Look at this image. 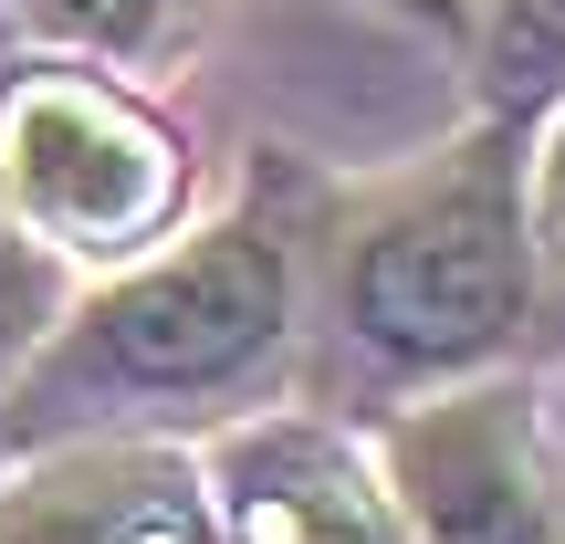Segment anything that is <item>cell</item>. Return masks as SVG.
Wrapping results in <instances>:
<instances>
[{"label":"cell","mask_w":565,"mask_h":544,"mask_svg":"<svg viewBox=\"0 0 565 544\" xmlns=\"http://www.w3.org/2000/svg\"><path fill=\"white\" fill-rule=\"evenodd\" d=\"M315 231L282 189H242L221 221L116 263L11 377V440H158L273 387L303 345Z\"/></svg>","instance_id":"cell-1"},{"label":"cell","mask_w":565,"mask_h":544,"mask_svg":"<svg viewBox=\"0 0 565 544\" xmlns=\"http://www.w3.org/2000/svg\"><path fill=\"white\" fill-rule=\"evenodd\" d=\"M534 324L524 158L513 137L450 147L419 179L377 189L315 242V335L345 377L450 387Z\"/></svg>","instance_id":"cell-2"},{"label":"cell","mask_w":565,"mask_h":544,"mask_svg":"<svg viewBox=\"0 0 565 544\" xmlns=\"http://www.w3.org/2000/svg\"><path fill=\"white\" fill-rule=\"evenodd\" d=\"M0 200L63 252V263H137L179 231L189 158L147 105L105 74H11L0 84Z\"/></svg>","instance_id":"cell-3"},{"label":"cell","mask_w":565,"mask_h":544,"mask_svg":"<svg viewBox=\"0 0 565 544\" xmlns=\"http://www.w3.org/2000/svg\"><path fill=\"white\" fill-rule=\"evenodd\" d=\"M377 471L408 544H565V461L534 387H429L377 429Z\"/></svg>","instance_id":"cell-4"},{"label":"cell","mask_w":565,"mask_h":544,"mask_svg":"<svg viewBox=\"0 0 565 544\" xmlns=\"http://www.w3.org/2000/svg\"><path fill=\"white\" fill-rule=\"evenodd\" d=\"M0 544H231L210 461L179 440H53L0 482Z\"/></svg>","instance_id":"cell-5"},{"label":"cell","mask_w":565,"mask_h":544,"mask_svg":"<svg viewBox=\"0 0 565 544\" xmlns=\"http://www.w3.org/2000/svg\"><path fill=\"white\" fill-rule=\"evenodd\" d=\"M210 492H221L231 544H408L387 471L356 440H335L324 419H294V408L231 419L210 440Z\"/></svg>","instance_id":"cell-6"},{"label":"cell","mask_w":565,"mask_h":544,"mask_svg":"<svg viewBox=\"0 0 565 544\" xmlns=\"http://www.w3.org/2000/svg\"><path fill=\"white\" fill-rule=\"evenodd\" d=\"M11 21L53 53L105 63V74H158L200 32V0H11Z\"/></svg>","instance_id":"cell-7"},{"label":"cell","mask_w":565,"mask_h":544,"mask_svg":"<svg viewBox=\"0 0 565 544\" xmlns=\"http://www.w3.org/2000/svg\"><path fill=\"white\" fill-rule=\"evenodd\" d=\"M63 314H74V263L0 200V398H11V377L53 345Z\"/></svg>","instance_id":"cell-8"},{"label":"cell","mask_w":565,"mask_h":544,"mask_svg":"<svg viewBox=\"0 0 565 544\" xmlns=\"http://www.w3.org/2000/svg\"><path fill=\"white\" fill-rule=\"evenodd\" d=\"M482 84L503 116L565 95V0H482Z\"/></svg>","instance_id":"cell-9"},{"label":"cell","mask_w":565,"mask_h":544,"mask_svg":"<svg viewBox=\"0 0 565 544\" xmlns=\"http://www.w3.org/2000/svg\"><path fill=\"white\" fill-rule=\"evenodd\" d=\"M524 242H534V314L565 324V105L545 126V158L524 168Z\"/></svg>","instance_id":"cell-10"},{"label":"cell","mask_w":565,"mask_h":544,"mask_svg":"<svg viewBox=\"0 0 565 544\" xmlns=\"http://www.w3.org/2000/svg\"><path fill=\"white\" fill-rule=\"evenodd\" d=\"M408 11H461V0H408Z\"/></svg>","instance_id":"cell-11"}]
</instances>
